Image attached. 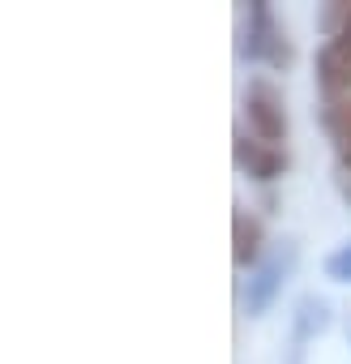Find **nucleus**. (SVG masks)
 Segmentation results:
<instances>
[{"label": "nucleus", "instance_id": "nucleus-4", "mask_svg": "<svg viewBox=\"0 0 351 364\" xmlns=\"http://www.w3.org/2000/svg\"><path fill=\"white\" fill-rule=\"evenodd\" d=\"M325 321H330V309H325V300H300V334H317V330H325Z\"/></svg>", "mask_w": 351, "mask_h": 364}, {"label": "nucleus", "instance_id": "nucleus-6", "mask_svg": "<svg viewBox=\"0 0 351 364\" xmlns=\"http://www.w3.org/2000/svg\"><path fill=\"white\" fill-rule=\"evenodd\" d=\"M240 163H249L261 180H270V176L279 171V159H274V154H257V150H244V146H240Z\"/></svg>", "mask_w": 351, "mask_h": 364}, {"label": "nucleus", "instance_id": "nucleus-2", "mask_svg": "<svg viewBox=\"0 0 351 364\" xmlns=\"http://www.w3.org/2000/svg\"><path fill=\"white\" fill-rule=\"evenodd\" d=\"M283 270H287V257L279 253V257L261 262V266H257V274L249 279V291H244V309H249L253 317H261V313L274 304V296H279V287H283Z\"/></svg>", "mask_w": 351, "mask_h": 364}, {"label": "nucleus", "instance_id": "nucleus-1", "mask_svg": "<svg viewBox=\"0 0 351 364\" xmlns=\"http://www.w3.org/2000/svg\"><path fill=\"white\" fill-rule=\"evenodd\" d=\"M244 112H249V124L257 129V137H261V141H283L287 120H283L279 95H274L266 82H253V90H249V99H244Z\"/></svg>", "mask_w": 351, "mask_h": 364}, {"label": "nucleus", "instance_id": "nucleus-7", "mask_svg": "<svg viewBox=\"0 0 351 364\" xmlns=\"http://www.w3.org/2000/svg\"><path fill=\"white\" fill-rule=\"evenodd\" d=\"M338 43H351V14H347V26H342V35H338Z\"/></svg>", "mask_w": 351, "mask_h": 364}, {"label": "nucleus", "instance_id": "nucleus-5", "mask_svg": "<svg viewBox=\"0 0 351 364\" xmlns=\"http://www.w3.org/2000/svg\"><path fill=\"white\" fill-rule=\"evenodd\" d=\"M325 274H330L334 283H351V245H342V249H334V253L325 257Z\"/></svg>", "mask_w": 351, "mask_h": 364}, {"label": "nucleus", "instance_id": "nucleus-3", "mask_svg": "<svg viewBox=\"0 0 351 364\" xmlns=\"http://www.w3.org/2000/svg\"><path fill=\"white\" fill-rule=\"evenodd\" d=\"M232 232H236V249H232L236 266H249V262H257V253H261V228H257V219H249V215H236Z\"/></svg>", "mask_w": 351, "mask_h": 364}]
</instances>
